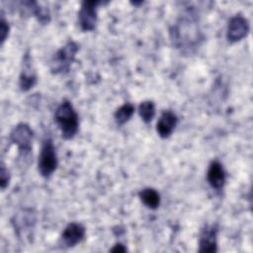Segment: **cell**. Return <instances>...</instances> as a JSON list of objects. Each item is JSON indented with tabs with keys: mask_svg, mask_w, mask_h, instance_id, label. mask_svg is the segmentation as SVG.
Masks as SVG:
<instances>
[{
	"mask_svg": "<svg viewBox=\"0 0 253 253\" xmlns=\"http://www.w3.org/2000/svg\"><path fill=\"white\" fill-rule=\"evenodd\" d=\"M177 123H178V118L172 111L170 110L164 111L161 114L156 125V130L158 135L162 138L169 137L172 134L173 130L175 129Z\"/></svg>",
	"mask_w": 253,
	"mask_h": 253,
	"instance_id": "cell-10",
	"label": "cell"
},
{
	"mask_svg": "<svg viewBox=\"0 0 253 253\" xmlns=\"http://www.w3.org/2000/svg\"><path fill=\"white\" fill-rule=\"evenodd\" d=\"M86 233L85 227L78 222L69 223L61 233L60 244L63 247H73L82 241Z\"/></svg>",
	"mask_w": 253,
	"mask_h": 253,
	"instance_id": "cell-9",
	"label": "cell"
},
{
	"mask_svg": "<svg viewBox=\"0 0 253 253\" xmlns=\"http://www.w3.org/2000/svg\"><path fill=\"white\" fill-rule=\"evenodd\" d=\"M138 114L141 118V120L145 123L148 124L150 123L154 116H155V105L152 101H143L140 103L138 107Z\"/></svg>",
	"mask_w": 253,
	"mask_h": 253,
	"instance_id": "cell-15",
	"label": "cell"
},
{
	"mask_svg": "<svg viewBox=\"0 0 253 253\" xmlns=\"http://www.w3.org/2000/svg\"><path fill=\"white\" fill-rule=\"evenodd\" d=\"M207 179L212 189L220 190L223 188L226 181V175L220 162L216 160L211 162L207 173Z\"/></svg>",
	"mask_w": 253,
	"mask_h": 253,
	"instance_id": "cell-11",
	"label": "cell"
},
{
	"mask_svg": "<svg viewBox=\"0 0 253 253\" xmlns=\"http://www.w3.org/2000/svg\"><path fill=\"white\" fill-rule=\"evenodd\" d=\"M79 50V45L70 41L59 48L52 56L50 60V71L52 74H61L69 71L72 62L75 59V55Z\"/></svg>",
	"mask_w": 253,
	"mask_h": 253,
	"instance_id": "cell-3",
	"label": "cell"
},
{
	"mask_svg": "<svg viewBox=\"0 0 253 253\" xmlns=\"http://www.w3.org/2000/svg\"><path fill=\"white\" fill-rule=\"evenodd\" d=\"M249 29L248 20L240 14L235 15L228 23L226 38L230 42H239L248 35Z\"/></svg>",
	"mask_w": 253,
	"mask_h": 253,
	"instance_id": "cell-7",
	"label": "cell"
},
{
	"mask_svg": "<svg viewBox=\"0 0 253 253\" xmlns=\"http://www.w3.org/2000/svg\"><path fill=\"white\" fill-rule=\"evenodd\" d=\"M217 233L218 228L215 224H207L202 229L199 239V252H216L217 251Z\"/></svg>",
	"mask_w": 253,
	"mask_h": 253,
	"instance_id": "cell-8",
	"label": "cell"
},
{
	"mask_svg": "<svg viewBox=\"0 0 253 253\" xmlns=\"http://www.w3.org/2000/svg\"><path fill=\"white\" fill-rule=\"evenodd\" d=\"M54 121L64 139H71L77 133L79 126L78 115L68 100L62 101L57 107L54 114Z\"/></svg>",
	"mask_w": 253,
	"mask_h": 253,
	"instance_id": "cell-2",
	"label": "cell"
},
{
	"mask_svg": "<svg viewBox=\"0 0 253 253\" xmlns=\"http://www.w3.org/2000/svg\"><path fill=\"white\" fill-rule=\"evenodd\" d=\"M31 61L32 60H31L30 55L28 53L25 54L23 69H22V72L20 75V80H19L20 89L24 92L32 89L37 83V75L32 68Z\"/></svg>",
	"mask_w": 253,
	"mask_h": 253,
	"instance_id": "cell-12",
	"label": "cell"
},
{
	"mask_svg": "<svg viewBox=\"0 0 253 253\" xmlns=\"http://www.w3.org/2000/svg\"><path fill=\"white\" fill-rule=\"evenodd\" d=\"M173 44L178 48H192L199 41V31L193 18L180 19L170 32Z\"/></svg>",
	"mask_w": 253,
	"mask_h": 253,
	"instance_id": "cell-1",
	"label": "cell"
},
{
	"mask_svg": "<svg viewBox=\"0 0 253 253\" xmlns=\"http://www.w3.org/2000/svg\"><path fill=\"white\" fill-rule=\"evenodd\" d=\"M9 30H10V28H9V24H8V22L5 20L4 15H3V13H2V14H1V21H0L1 43H3V42L6 41V39H7L8 35H9Z\"/></svg>",
	"mask_w": 253,
	"mask_h": 253,
	"instance_id": "cell-17",
	"label": "cell"
},
{
	"mask_svg": "<svg viewBox=\"0 0 253 253\" xmlns=\"http://www.w3.org/2000/svg\"><path fill=\"white\" fill-rule=\"evenodd\" d=\"M140 201L151 210H156L160 205V195L153 188H144L138 193Z\"/></svg>",
	"mask_w": 253,
	"mask_h": 253,
	"instance_id": "cell-13",
	"label": "cell"
},
{
	"mask_svg": "<svg viewBox=\"0 0 253 253\" xmlns=\"http://www.w3.org/2000/svg\"><path fill=\"white\" fill-rule=\"evenodd\" d=\"M57 168V155L52 140L47 137L42 141L41 153L39 155L38 170L44 177H49Z\"/></svg>",
	"mask_w": 253,
	"mask_h": 253,
	"instance_id": "cell-4",
	"label": "cell"
},
{
	"mask_svg": "<svg viewBox=\"0 0 253 253\" xmlns=\"http://www.w3.org/2000/svg\"><path fill=\"white\" fill-rule=\"evenodd\" d=\"M10 181V173L9 170L5 167L3 163H1V168H0V186L1 189L4 190L8 185Z\"/></svg>",
	"mask_w": 253,
	"mask_h": 253,
	"instance_id": "cell-16",
	"label": "cell"
},
{
	"mask_svg": "<svg viewBox=\"0 0 253 253\" xmlns=\"http://www.w3.org/2000/svg\"><path fill=\"white\" fill-rule=\"evenodd\" d=\"M112 252H126V248L122 244V243H117L112 249H111Z\"/></svg>",
	"mask_w": 253,
	"mask_h": 253,
	"instance_id": "cell-18",
	"label": "cell"
},
{
	"mask_svg": "<svg viewBox=\"0 0 253 253\" xmlns=\"http://www.w3.org/2000/svg\"><path fill=\"white\" fill-rule=\"evenodd\" d=\"M134 113V106L130 103H126L117 109L115 112V121L119 126L125 125L130 120Z\"/></svg>",
	"mask_w": 253,
	"mask_h": 253,
	"instance_id": "cell-14",
	"label": "cell"
},
{
	"mask_svg": "<svg viewBox=\"0 0 253 253\" xmlns=\"http://www.w3.org/2000/svg\"><path fill=\"white\" fill-rule=\"evenodd\" d=\"M101 1H83L78 12V24L82 31L91 32L97 24V7Z\"/></svg>",
	"mask_w": 253,
	"mask_h": 253,
	"instance_id": "cell-6",
	"label": "cell"
},
{
	"mask_svg": "<svg viewBox=\"0 0 253 253\" xmlns=\"http://www.w3.org/2000/svg\"><path fill=\"white\" fill-rule=\"evenodd\" d=\"M34 131L28 124L20 123L14 126L10 133V140L16 144L23 155H27L32 150Z\"/></svg>",
	"mask_w": 253,
	"mask_h": 253,
	"instance_id": "cell-5",
	"label": "cell"
}]
</instances>
